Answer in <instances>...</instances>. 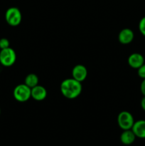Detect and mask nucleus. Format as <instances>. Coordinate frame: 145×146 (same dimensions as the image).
<instances>
[{"label": "nucleus", "instance_id": "nucleus-17", "mask_svg": "<svg viewBox=\"0 0 145 146\" xmlns=\"http://www.w3.org/2000/svg\"><path fill=\"white\" fill-rule=\"evenodd\" d=\"M140 104H141V107H142V110L145 111V96H144L143 98H142Z\"/></svg>", "mask_w": 145, "mask_h": 146}, {"label": "nucleus", "instance_id": "nucleus-18", "mask_svg": "<svg viewBox=\"0 0 145 146\" xmlns=\"http://www.w3.org/2000/svg\"><path fill=\"white\" fill-rule=\"evenodd\" d=\"M0 114H1V108H0Z\"/></svg>", "mask_w": 145, "mask_h": 146}, {"label": "nucleus", "instance_id": "nucleus-12", "mask_svg": "<svg viewBox=\"0 0 145 146\" xmlns=\"http://www.w3.org/2000/svg\"><path fill=\"white\" fill-rule=\"evenodd\" d=\"M38 82H39V79H38V76L35 74H28L24 80V84L31 88L38 85Z\"/></svg>", "mask_w": 145, "mask_h": 146}, {"label": "nucleus", "instance_id": "nucleus-7", "mask_svg": "<svg viewBox=\"0 0 145 146\" xmlns=\"http://www.w3.org/2000/svg\"><path fill=\"white\" fill-rule=\"evenodd\" d=\"M127 62L131 68L138 69L144 64V58L139 53H133L128 57Z\"/></svg>", "mask_w": 145, "mask_h": 146}, {"label": "nucleus", "instance_id": "nucleus-10", "mask_svg": "<svg viewBox=\"0 0 145 146\" xmlns=\"http://www.w3.org/2000/svg\"><path fill=\"white\" fill-rule=\"evenodd\" d=\"M136 138H145V120H139L135 121L132 128Z\"/></svg>", "mask_w": 145, "mask_h": 146}, {"label": "nucleus", "instance_id": "nucleus-3", "mask_svg": "<svg viewBox=\"0 0 145 146\" xmlns=\"http://www.w3.org/2000/svg\"><path fill=\"white\" fill-rule=\"evenodd\" d=\"M5 19L7 24L11 27H16L22 21V14L17 7H10L6 11Z\"/></svg>", "mask_w": 145, "mask_h": 146}, {"label": "nucleus", "instance_id": "nucleus-1", "mask_svg": "<svg viewBox=\"0 0 145 146\" xmlns=\"http://www.w3.org/2000/svg\"><path fill=\"white\" fill-rule=\"evenodd\" d=\"M61 92L65 98L74 99L80 95L82 90L81 82L73 78H66L61 84Z\"/></svg>", "mask_w": 145, "mask_h": 146}, {"label": "nucleus", "instance_id": "nucleus-2", "mask_svg": "<svg viewBox=\"0 0 145 146\" xmlns=\"http://www.w3.org/2000/svg\"><path fill=\"white\" fill-rule=\"evenodd\" d=\"M13 96L18 102H26L30 98H31V88L25 84H18L14 88Z\"/></svg>", "mask_w": 145, "mask_h": 146}, {"label": "nucleus", "instance_id": "nucleus-15", "mask_svg": "<svg viewBox=\"0 0 145 146\" xmlns=\"http://www.w3.org/2000/svg\"><path fill=\"white\" fill-rule=\"evenodd\" d=\"M137 74L141 78L144 79L145 78V63L142 66L139 67V68H138Z\"/></svg>", "mask_w": 145, "mask_h": 146}, {"label": "nucleus", "instance_id": "nucleus-8", "mask_svg": "<svg viewBox=\"0 0 145 146\" xmlns=\"http://www.w3.org/2000/svg\"><path fill=\"white\" fill-rule=\"evenodd\" d=\"M134 38L133 31L129 28H125L119 31L118 34V40L122 44L126 45L132 42Z\"/></svg>", "mask_w": 145, "mask_h": 146}, {"label": "nucleus", "instance_id": "nucleus-14", "mask_svg": "<svg viewBox=\"0 0 145 146\" xmlns=\"http://www.w3.org/2000/svg\"><path fill=\"white\" fill-rule=\"evenodd\" d=\"M10 45V42L7 38H0V49H4V48H9Z\"/></svg>", "mask_w": 145, "mask_h": 146}, {"label": "nucleus", "instance_id": "nucleus-16", "mask_svg": "<svg viewBox=\"0 0 145 146\" xmlns=\"http://www.w3.org/2000/svg\"><path fill=\"white\" fill-rule=\"evenodd\" d=\"M140 91L141 93L142 94V95H143L144 96H145V78L144 79H142V83H141Z\"/></svg>", "mask_w": 145, "mask_h": 146}, {"label": "nucleus", "instance_id": "nucleus-4", "mask_svg": "<svg viewBox=\"0 0 145 146\" xmlns=\"http://www.w3.org/2000/svg\"><path fill=\"white\" fill-rule=\"evenodd\" d=\"M16 60V54L11 47L1 49L0 51V64L6 67L14 65Z\"/></svg>", "mask_w": 145, "mask_h": 146}, {"label": "nucleus", "instance_id": "nucleus-9", "mask_svg": "<svg viewBox=\"0 0 145 146\" xmlns=\"http://www.w3.org/2000/svg\"><path fill=\"white\" fill-rule=\"evenodd\" d=\"M47 96V91L45 87L41 85H37L31 88V98L37 101H41Z\"/></svg>", "mask_w": 145, "mask_h": 146}, {"label": "nucleus", "instance_id": "nucleus-5", "mask_svg": "<svg viewBox=\"0 0 145 146\" xmlns=\"http://www.w3.org/2000/svg\"><path fill=\"white\" fill-rule=\"evenodd\" d=\"M134 122L135 121L134 119L133 115L129 111H123L118 114V125L123 131H125V130L132 129Z\"/></svg>", "mask_w": 145, "mask_h": 146}, {"label": "nucleus", "instance_id": "nucleus-11", "mask_svg": "<svg viewBox=\"0 0 145 146\" xmlns=\"http://www.w3.org/2000/svg\"><path fill=\"white\" fill-rule=\"evenodd\" d=\"M136 138L132 129L125 130L120 135V141L124 145H129L134 142Z\"/></svg>", "mask_w": 145, "mask_h": 146}, {"label": "nucleus", "instance_id": "nucleus-6", "mask_svg": "<svg viewBox=\"0 0 145 146\" xmlns=\"http://www.w3.org/2000/svg\"><path fill=\"white\" fill-rule=\"evenodd\" d=\"M72 76L74 79L82 83L88 76V70L84 65L78 64L72 68Z\"/></svg>", "mask_w": 145, "mask_h": 146}, {"label": "nucleus", "instance_id": "nucleus-13", "mask_svg": "<svg viewBox=\"0 0 145 146\" xmlns=\"http://www.w3.org/2000/svg\"><path fill=\"white\" fill-rule=\"evenodd\" d=\"M139 30L141 34L145 36V17H142L139 22Z\"/></svg>", "mask_w": 145, "mask_h": 146}]
</instances>
